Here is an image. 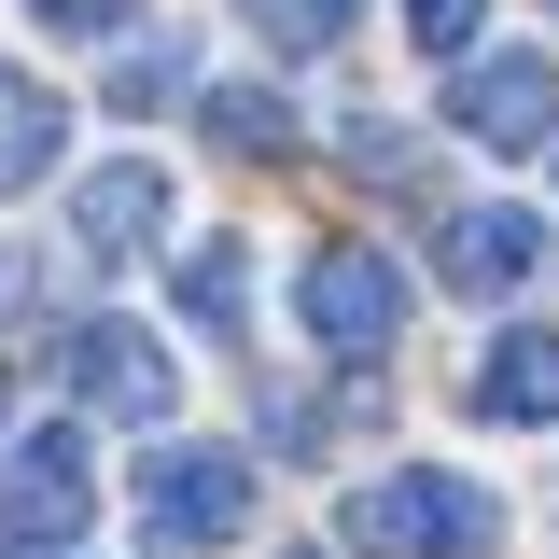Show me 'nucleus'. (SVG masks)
<instances>
[{"mask_svg": "<svg viewBox=\"0 0 559 559\" xmlns=\"http://www.w3.org/2000/svg\"><path fill=\"white\" fill-rule=\"evenodd\" d=\"M336 546L349 559H503V503L448 462H406V476H364L336 503Z\"/></svg>", "mask_w": 559, "mask_h": 559, "instance_id": "nucleus-1", "label": "nucleus"}, {"mask_svg": "<svg viewBox=\"0 0 559 559\" xmlns=\"http://www.w3.org/2000/svg\"><path fill=\"white\" fill-rule=\"evenodd\" d=\"M127 503H140V559H224L252 532V462L238 448H154L127 476Z\"/></svg>", "mask_w": 559, "mask_h": 559, "instance_id": "nucleus-2", "label": "nucleus"}, {"mask_svg": "<svg viewBox=\"0 0 559 559\" xmlns=\"http://www.w3.org/2000/svg\"><path fill=\"white\" fill-rule=\"evenodd\" d=\"M84 518H98V448L57 419V433H28L0 462V559H57Z\"/></svg>", "mask_w": 559, "mask_h": 559, "instance_id": "nucleus-3", "label": "nucleus"}, {"mask_svg": "<svg viewBox=\"0 0 559 559\" xmlns=\"http://www.w3.org/2000/svg\"><path fill=\"white\" fill-rule=\"evenodd\" d=\"M448 127L476 154H546L559 140V57L503 43V57H448Z\"/></svg>", "mask_w": 559, "mask_h": 559, "instance_id": "nucleus-4", "label": "nucleus"}, {"mask_svg": "<svg viewBox=\"0 0 559 559\" xmlns=\"http://www.w3.org/2000/svg\"><path fill=\"white\" fill-rule=\"evenodd\" d=\"M57 364H70V392H84L98 419H127V433H154V419L182 406V364H168L154 322H70Z\"/></svg>", "mask_w": 559, "mask_h": 559, "instance_id": "nucleus-5", "label": "nucleus"}, {"mask_svg": "<svg viewBox=\"0 0 559 559\" xmlns=\"http://www.w3.org/2000/svg\"><path fill=\"white\" fill-rule=\"evenodd\" d=\"M294 322H308V336L336 349V364H378V349L406 336V280L378 266V252H308V280H294Z\"/></svg>", "mask_w": 559, "mask_h": 559, "instance_id": "nucleus-6", "label": "nucleus"}, {"mask_svg": "<svg viewBox=\"0 0 559 559\" xmlns=\"http://www.w3.org/2000/svg\"><path fill=\"white\" fill-rule=\"evenodd\" d=\"M532 266H546V224H532V210H462V224H448V252H433V280H448V294H476V308H503Z\"/></svg>", "mask_w": 559, "mask_h": 559, "instance_id": "nucleus-7", "label": "nucleus"}, {"mask_svg": "<svg viewBox=\"0 0 559 559\" xmlns=\"http://www.w3.org/2000/svg\"><path fill=\"white\" fill-rule=\"evenodd\" d=\"M476 419H503V433H546L559 419V322H503V336H489Z\"/></svg>", "mask_w": 559, "mask_h": 559, "instance_id": "nucleus-8", "label": "nucleus"}, {"mask_svg": "<svg viewBox=\"0 0 559 559\" xmlns=\"http://www.w3.org/2000/svg\"><path fill=\"white\" fill-rule=\"evenodd\" d=\"M70 224H84V252H154V238H168V168H140V154L84 168Z\"/></svg>", "mask_w": 559, "mask_h": 559, "instance_id": "nucleus-9", "label": "nucleus"}, {"mask_svg": "<svg viewBox=\"0 0 559 559\" xmlns=\"http://www.w3.org/2000/svg\"><path fill=\"white\" fill-rule=\"evenodd\" d=\"M57 140H70L57 84H43V70H0V197H28V182H57Z\"/></svg>", "mask_w": 559, "mask_h": 559, "instance_id": "nucleus-10", "label": "nucleus"}, {"mask_svg": "<svg viewBox=\"0 0 559 559\" xmlns=\"http://www.w3.org/2000/svg\"><path fill=\"white\" fill-rule=\"evenodd\" d=\"M197 127L224 140V154H294V98H280V84H197Z\"/></svg>", "mask_w": 559, "mask_h": 559, "instance_id": "nucleus-11", "label": "nucleus"}, {"mask_svg": "<svg viewBox=\"0 0 559 559\" xmlns=\"http://www.w3.org/2000/svg\"><path fill=\"white\" fill-rule=\"evenodd\" d=\"M182 322H197V336H238V322H252V252H238V238L182 252Z\"/></svg>", "mask_w": 559, "mask_h": 559, "instance_id": "nucleus-12", "label": "nucleus"}, {"mask_svg": "<svg viewBox=\"0 0 559 559\" xmlns=\"http://www.w3.org/2000/svg\"><path fill=\"white\" fill-rule=\"evenodd\" d=\"M238 28H266L280 57H336L349 28H364V0H238Z\"/></svg>", "mask_w": 559, "mask_h": 559, "instance_id": "nucleus-13", "label": "nucleus"}, {"mask_svg": "<svg viewBox=\"0 0 559 559\" xmlns=\"http://www.w3.org/2000/svg\"><path fill=\"white\" fill-rule=\"evenodd\" d=\"M182 84H197V57H182V43H140V57L112 70V112H168Z\"/></svg>", "mask_w": 559, "mask_h": 559, "instance_id": "nucleus-14", "label": "nucleus"}, {"mask_svg": "<svg viewBox=\"0 0 559 559\" xmlns=\"http://www.w3.org/2000/svg\"><path fill=\"white\" fill-rule=\"evenodd\" d=\"M476 28H489V0H406V43H419L433 70H448V57H476Z\"/></svg>", "mask_w": 559, "mask_h": 559, "instance_id": "nucleus-15", "label": "nucleus"}, {"mask_svg": "<svg viewBox=\"0 0 559 559\" xmlns=\"http://www.w3.org/2000/svg\"><path fill=\"white\" fill-rule=\"evenodd\" d=\"M349 168H364V182H419V140L392 127V112H364V127H349Z\"/></svg>", "mask_w": 559, "mask_h": 559, "instance_id": "nucleus-16", "label": "nucleus"}, {"mask_svg": "<svg viewBox=\"0 0 559 559\" xmlns=\"http://www.w3.org/2000/svg\"><path fill=\"white\" fill-rule=\"evenodd\" d=\"M43 28H70V43H112V28H140V0H28Z\"/></svg>", "mask_w": 559, "mask_h": 559, "instance_id": "nucleus-17", "label": "nucleus"}, {"mask_svg": "<svg viewBox=\"0 0 559 559\" xmlns=\"http://www.w3.org/2000/svg\"><path fill=\"white\" fill-rule=\"evenodd\" d=\"M0 308H14V252H0Z\"/></svg>", "mask_w": 559, "mask_h": 559, "instance_id": "nucleus-18", "label": "nucleus"}, {"mask_svg": "<svg viewBox=\"0 0 559 559\" xmlns=\"http://www.w3.org/2000/svg\"><path fill=\"white\" fill-rule=\"evenodd\" d=\"M0 406H14V378H0Z\"/></svg>", "mask_w": 559, "mask_h": 559, "instance_id": "nucleus-19", "label": "nucleus"}, {"mask_svg": "<svg viewBox=\"0 0 559 559\" xmlns=\"http://www.w3.org/2000/svg\"><path fill=\"white\" fill-rule=\"evenodd\" d=\"M308 559H322V546H308Z\"/></svg>", "mask_w": 559, "mask_h": 559, "instance_id": "nucleus-20", "label": "nucleus"}, {"mask_svg": "<svg viewBox=\"0 0 559 559\" xmlns=\"http://www.w3.org/2000/svg\"><path fill=\"white\" fill-rule=\"evenodd\" d=\"M546 154H559V140H546Z\"/></svg>", "mask_w": 559, "mask_h": 559, "instance_id": "nucleus-21", "label": "nucleus"}]
</instances>
